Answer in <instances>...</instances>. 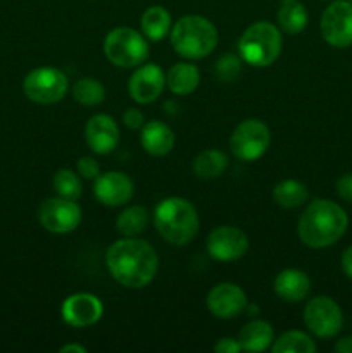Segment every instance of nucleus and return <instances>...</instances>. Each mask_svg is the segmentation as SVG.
Instances as JSON below:
<instances>
[{
	"mask_svg": "<svg viewBox=\"0 0 352 353\" xmlns=\"http://www.w3.org/2000/svg\"><path fill=\"white\" fill-rule=\"evenodd\" d=\"M106 265L110 276L124 288L140 290L150 285L159 269L154 247L140 238L117 240L107 248Z\"/></svg>",
	"mask_w": 352,
	"mask_h": 353,
	"instance_id": "f257e3e1",
	"label": "nucleus"
},
{
	"mask_svg": "<svg viewBox=\"0 0 352 353\" xmlns=\"http://www.w3.org/2000/svg\"><path fill=\"white\" fill-rule=\"evenodd\" d=\"M347 228V212L338 203L328 199H314L297 223V234L306 247L321 250L337 243Z\"/></svg>",
	"mask_w": 352,
	"mask_h": 353,
	"instance_id": "f03ea898",
	"label": "nucleus"
},
{
	"mask_svg": "<svg viewBox=\"0 0 352 353\" xmlns=\"http://www.w3.org/2000/svg\"><path fill=\"white\" fill-rule=\"evenodd\" d=\"M154 226L169 245L185 247L199 233L200 221L192 202L182 196H168L155 207Z\"/></svg>",
	"mask_w": 352,
	"mask_h": 353,
	"instance_id": "7ed1b4c3",
	"label": "nucleus"
},
{
	"mask_svg": "<svg viewBox=\"0 0 352 353\" xmlns=\"http://www.w3.org/2000/svg\"><path fill=\"white\" fill-rule=\"evenodd\" d=\"M171 45L185 59H204L217 45V30L207 17L183 16L171 28Z\"/></svg>",
	"mask_w": 352,
	"mask_h": 353,
	"instance_id": "20e7f679",
	"label": "nucleus"
},
{
	"mask_svg": "<svg viewBox=\"0 0 352 353\" xmlns=\"http://www.w3.org/2000/svg\"><path fill=\"white\" fill-rule=\"evenodd\" d=\"M283 47V37L278 28L269 21H257L242 33L238 40V52L242 61L252 68H268L276 59Z\"/></svg>",
	"mask_w": 352,
	"mask_h": 353,
	"instance_id": "39448f33",
	"label": "nucleus"
},
{
	"mask_svg": "<svg viewBox=\"0 0 352 353\" xmlns=\"http://www.w3.org/2000/svg\"><path fill=\"white\" fill-rule=\"evenodd\" d=\"M104 54L117 68H138L148 59L147 38L133 28H114L104 40Z\"/></svg>",
	"mask_w": 352,
	"mask_h": 353,
	"instance_id": "423d86ee",
	"label": "nucleus"
},
{
	"mask_svg": "<svg viewBox=\"0 0 352 353\" xmlns=\"http://www.w3.org/2000/svg\"><path fill=\"white\" fill-rule=\"evenodd\" d=\"M271 143L268 124L259 119H245L235 128L230 138L231 154L244 162H254L266 154Z\"/></svg>",
	"mask_w": 352,
	"mask_h": 353,
	"instance_id": "0eeeda50",
	"label": "nucleus"
},
{
	"mask_svg": "<svg viewBox=\"0 0 352 353\" xmlns=\"http://www.w3.org/2000/svg\"><path fill=\"white\" fill-rule=\"evenodd\" d=\"M69 88V81L61 69L38 68L28 72L23 81L24 95L35 103L50 105L61 102Z\"/></svg>",
	"mask_w": 352,
	"mask_h": 353,
	"instance_id": "6e6552de",
	"label": "nucleus"
},
{
	"mask_svg": "<svg viewBox=\"0 0 352 353\" xmlns=\"http://www.w3.org/2000/svg\"><path fill=\"white\" fill-rule=\"evenodd\" d=\"M304 323L316 338L330 340L344 327V314L340 305L330 296H314L304 307Z\"/></svg>",
	"mask_w": 352,
	"mask_h": 353,
	"instance_id": "1a4fd4ad",
	"label": "nucleus"
},
{
	"mask_svg": "<svg viewBox=\"0 0 352 353\" xmlns=\"http://www.w3.org/2000/svg\"><path fill=\"white\" fill-rule=\"evenodd\" d=\"M321 37L335 48L352 45V3L349 0H331L321 16Z\"/></svg>",
	"mask_w": 352,
	"mask_h": 353,
	"instance_id": "9d476101",
	"label": "nucleus"
},
{
	"mask_svg": "<svg viewBox=\"0 0 352 353\" xmlns=\"http://www.w3.org/2000/svg\"><path fill=\"white\" fill-rule=\"evenodd\" d=\"M38 221L48 233H71L81 223V209L76 200L62 199V196L47 199L38 207Z\"/></svg>",
	"mask_w": 352,
	"mask_h": 353,
	"instance_id": "9b49d317",
	"label": "nucleus"
},
{
	"mask_svg": "<svg viewBox=\"0 0 352 353\" xmlns=\"http://www.w3.org/2000/svg\"><path fill=\"white\" fill-rule=\"evenodd\" d=\"M207 252L217 262H235L248 250V238L237 226H217L207 236Z\"/></svg>",
	"mask_w": 352,
	"mask_h": 353,
	"instance_id": "f8f14e48",
	"label": "nucleus"
},
{
	"mask_svg": "<svg viewBox=\"0 0 352 353\" xmlns=\"http://www.w3.org/2000/svg\"><path fill=\"white\" fill-rule=\"evenodd\" d=\"M104 305L99 296L92 293H75L62 303L61 316L72 327H88L102 319Z\"/></svg>",
	"mask_w": 352,
	"mask_h": 353,
	"instance_id": "ddd939ff",
	"label": "nucleus"
},
{
	"mask_svg": "<svg viewBox=\"0 0 352 353\" xmlns=\"http://www.w3.org/2000/svg\"><path fill=\"white\" fill-rule=\"evenodd\" d=\"M166 86V74L157 64H141L135 69L128 83L131 100L137 103H152L161 97Z\"/></svg>",
	"mask_w": 352,
	"mask_h": 353,
	"instance_id": "4468645a",
	"label": "nucleus"
},
{
	"mask_svg": "<svg viewBox=\"0 0 352 353\" xmlns=\"http://www.w3.org/2000/svg\"><path fill=\"white\" fill-rule=\"evenodd\" d=\"M207 309L217 319H233L247 309V295L233 283H219L207 293Z\"/></svg>",
	"mask_w": 352,
	"mask_h": 353,
	"instance_id": "2eb2a0df",
	"label": "nucleus"
},
{
	"mask_svg": "<svg viewBox=\"0 0 352 353\" xmlns=\"http://www.w3.org/2000/svg\"><path fill=\"white\" fill-rule=\"evenodd\" d=\"M93 193L102 205L121 207L126 205L135 195V185L124 172L109 171L100 172L93 183Z\"/></svg>",
	"mask_w": 352,
	"mask_h": 353,
	"instance_id": "dca6fc26",
	"label": "nucleus"
},
{
	"mask_svg": "<svg viewBox=\"0 0 352 353\" xmlns=\"http://www.w3.org/2000/svg\"><path fill=\"white\" fill-rule=\"evenodd\" d=\"M85 140L90 150L99 155L110 154L119 143V128L107 114H95L85 126Z\"/></svg>",
	"mask_w": 352,
	"mask_h": 353,
	"instance_id": "f3484780",
	"label": "nucleus"
},
{
	"mask_svg": "<svg viewBox=\"0 0 352 353\" xmlns=\"http://www.w3.org/2000/svg\"><path fill=\"white\" fill-rule=\"evenodd\" d=\"M273 288L276 295L285 302L299 303L311 293V279L300 269H285L275 278Z\"/></svg>",
	"mask_w": 352,
	"mask_h": 353,
	"instance_id": "a211bd4d",
	"label": "nucleus"
},
{
	"mask_svg": "<svg viewBox=\"0 0 352 353\" xmlns=\"http://www.w3.org/2000/svg\"><path fill=\"white\" fill-rule=\"evenodd\" d=\"M140 143L147 154L162 157V155H168L175 147V133L162 121H148L141 126Z\"/></svg>",
	"mask_w": 352,
	"mask_h": 353,
	"instance_id": "6ab92c4d",
	"label": "nucleus"
},
{
	"mask_svg": "<svg viewBox=\"0 0 352 353\" xmlns=\"http://www.w3.org/2000/svg\"><path fill=\"white\" fill-rule=\"evenodd\" d=\"M238 343L245 352H264L268 350L275 340V331L273 326L266 321H252L245 324L238 333Z\"/></svg>",
	"mask_w": 352,
	"mask_h": 353,
	"instance_id": "aec40b11",
	"label": "nucleus"
},
{
	"mask_svg": "<svg viewBox=\"0 0 352 353\" xmlns=\"http://www.w3.org/2000/svg\"><path fill=\"white\" fill-rule=\"evenodd\" d=\"M200 83V72L195 64L178 62L166 74V85L175 95H190Z\"/></svg>",
	"mask_w": 352,
	"mask_h": 353,
	"instance_id": "412c9836",
	"label": "nucleus"
},
{
	"mask_svg": "<svg viewBox=\"0 0 352 353\" xmlns=\"http://www.w3.org/2000/svg\"><path fill=\"white\" fill-rule=\"evenodd\" d=\"M140 26L141 33H144V37L147 38V40L161 41L162 38H166L171 33V14L168 12L166 7L152 6L148 7V9H145V12L141 14Z\"/></svg>",
	"mask_w": 352,
	"mask_h": 353,
	"instance_id": "4be33fe9",
	"label": "nucleus"
},
{
	"mask_svg": "<svg viewBox=\"0 0 352 353\" xmlns=\"http://www.w3.org/2000/svg\"><path fill=\"white\" fill-rule=\"evenodd\" d=\"M273 199L283 209H299L309 200V190L297 179H283L273 188Z\"/></svg>",
	"mask_w": 352,
	"mask_h": 353,
	"instance_id": "5701e85b",
	"label": "nucleus"
},
{
	"mask_svg": "<svg viewBox=\"0 0 352 353\" xmlns=\"http://www.w3.org/2000/svg\"><path fill=\"white\" fill-rule=\"evenodd\" d=\"M228 155L224 152L209 148L199 154L193 161V174L200 179H216L226 171Z\"/></svg>",
	"mask_w": 352,
	"mask_h": 353,
	"instance_id": "b1692460",
	"label": "nucleus"
},
{
	"mask_svg": "<svg viewBox=\"0 0 352 353\" xmlns=\"http://www.w3.org/2000/svg\"><path fill=\"white\" fill-rule=\"evenodd\" d=\"M309 23V14L299 0H283L278 10V24L282 31L289 34H297L306 30Z\"/></svg>",
	"mask_w": 352,
	"mask_h": 353,
	"instance_id": "393cba45",
	"label": "nucleus"
},
{
	"mask_svg": "<svg viewBox=\"0 0 352 353\" xmlns=\"http://www.w3.org/2000/svg\"><path fill=\"white\" fill-rule=\"evenodd\" d=\"M148 223H150L148 210L141 205H131L126 207V209L117 216L116 230L119 231L123 236L133 238L144 233V231L147 230Z\"/></svg>",
	"mask_w": 352,
	"mask_h": 353,
	"instance_id": "a878e982",
	"label": "nucleus"
},
{
	"mask_svg": "<svg viewBox=\"0 0 352 353\" xmlns=\"http://www.w3.org/2000/svg\"><path fill=\"white\" fill-rule=\"evenodd\" d=\"M316 343L302 331H286L271 345L273 353H314Z\"/></svg>",
	"mask_w": 352,
	"mask_h": 353,
	"instance_id": "bb28decb",
	"label": "nucleus"
},
{
	"mask_svg": "<svg viewBox=\"0 0 352 353\" xmlns=\"http://www.w3.org/2000/svg\"><path fill=\"white\" fill-rule=\"evenodd\" d=\"M72 97L85 107H97L106 100V88L93 78H81L72 85Z\"/></svg>",
	"mask_w": 352,
	"mask_h": 353,
	"instance_id": "cd10ccee",
	"label": "nucleus"
},
{
	"mask_svg": "<svg viewBox=\"0 0 352 353\" xmlns=\"http://www.w3.org/2000/svg\"><path fill=\"white\" fill-rule=\"evenodd\" d=\"M52 185H54L55 193L62 196V199L78 200L83 193L79 176L75 171H71V169H59L54 174Z\"/></svg>",
	"mask_w": 352,
	"mask_h": 353,
	"instance_id": "c85d7f7f",
	"label": "nucleus"
},
{
	"mask_svg": "<svg viewBox=\"0 0 352 353\" xmlns=\"http://www.w3.org/2000/svg\"><path fill=\"white\" fill-rule=\"evenodd\" d=\"M242 61L233 54H224L216 62V74L221 81H233L240 74Z\"/></svg>",
	"mask_w": 352,
	"mask_h": 353,
	"instance_id": "c756f323",
	"label": "nucleus"
},
{
	"mask_svg": "<svg viewBox=\"0 0 352 353\" xmlns=\"http://www.w3.org/2000/svg\"><path fill=\"white\" fill-rule=\"evenodd\" d=\"M76 169H78V174L81 178L88 179V181H95L100 174V165L99 162L93 157H81L76 164Z\"/></svg>",
	"mask_w": 352,
	"mask_h": 353,
	"instance_id": "7c9ffc66",
	"label": "nucleus"
},
{
	"mask_svg": "<svg viewBox=\"0 0 352 353\" xmlns=\"http://www.w3.org/2000/svg\"><path fill=\"white\" fill-rule=\"evenodd\" d=\"M123 123L124 126L130 128V130H141V126L145 124V116L140 109L137 107H131L126 109L123 114Z\"/></svg>",
	"mask_w": 352,
	"mask_h": 353,
	"instance_id": "2f4dec72",
	"label": "nucleus"
},
{
	"mask_svg": "<svg viewBox=\"0 0 352 353\" xmlns=\"http://www.w3.org/2000/svg\"><path fill=\"white\" fill-rule=\"evenodd\" d=\"M337 193L344 202L352 203V172H347L342 178H338L337 181Z\"/></svg>",
	"mask_w": 352,
	"mask_h": 353,
	"instance_id": "473e14b6",
	"label": "nucleus"
},
{
	"mask_svg": "<svg viewBox=\"0 0 352 353\" xmlns=\"http://www.w3.org/2000/svg\"><path fill=\"white\" fill-rule=\"evenodd\" d=\"M214 352L238 353L242 352V348H240V343H238V340H233V338H221V340L214 345Z\"/></svg>",
	"mask_w": 352,
	"mask_h": 353,
	"instance_id": "72a5a7b5",
	"label": "nucleus"
},
{
	"mask_svg": "<svg viewBox=\"0 0 352 353\" xmlns=\"http://www.w3.org/2000/svg\"><path fill=\"white\" fill-rule=\"evenodd\" d=\"M340 264H342V271L345 272V276L352 279V245L344 250Z\"/></svg>",
	"mask_w": 352,
	"mask_h": 353,
	"instance_id": "f704fd0d",
	"label": "nucleus"
},
{
	"mask_svg": "<svg viewBox=\"0 0 352 353\" xmlns=\"http://www.w3.org/2000/svg\"><path fill=\"white\" fill-rule=\"evenodd\" d=\"M335 352L352 353V334H349V336H344V338H340V340H337V343H335Z\"/></svg>",
	"mask_w": 352,
	"mask_h": 353,
	"instance_id": "c9c22d12",
	"label": "nucleus"
},
{
	"mask_svg": "<svg viewBox=\"0 0 352 353\" xmlns=\"http://www.w3.org/2000/svg\"><path fill=\"white\" fill-rule=\"evenodd\" d=\"M61 353H86V348L81 347V345L78 343H69V345H64V347H61Z\"/></svg>",
	"mask_w": 352,
	"mask_h": 353,
	"instance_id": "e433bc0d",
	"label": "nucleus"
},
{
	"mask_svg": "<svg viewBox=\"0 0 352 353\" xmlns=\"http://www.w3.org/2000/svg\"><path fill=\"white\" fill-rule=\"evenodd\" d=\"M323 2H331V0H323Z\"/></svg>",
	"mask_w": 352,
	"mask_h": 353,
	"instance_id": "4c0bfd02",
	"label": "nucleus"
},
{
	"mask_svg": "<svg viewBox=\"0 0 352 353\" xmlns=\"http://www.w3.org/2000/svg\"><path fill=\"white\" fill-rule=\"evenodd\" d=\"M349 2H351V3H352V0H349Z\"/></svg>",
	"mask_w": 352,
	"mask_h": 353,
	"instance_id": "58836bf2",
	"label": "nucleus"
}]
</instances>
